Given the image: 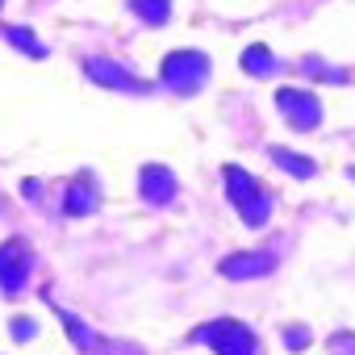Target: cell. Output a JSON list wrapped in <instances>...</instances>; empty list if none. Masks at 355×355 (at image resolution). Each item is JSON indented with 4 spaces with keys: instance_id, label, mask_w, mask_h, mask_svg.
I'll list each match as a JSON object with an SVG mask.
<instances>
[{
    "instance_id": "15",
    "label": "cell",
    "mask_w": 355,
    "mask_h": 355,
    "mask_svg": "<svg viewBox=\"0 0 355 355\" xmlns=\"http://www.w3.org/2000/svg\"><path fill=\"white\" fill-rule=\"evenodd\" d=\"M301 67H305V71H309L313 80H330V84H343V80H347V71H343V67H330V63H318L313 55H309V59H301Z\"/></svg>"
},
{
    "instance_id": "12",
    "label": "cell",
    "mask_w": 355,
    "mask_h": 355,
    "mask_svg": "<svg viewBox=\"0 0 355 355\" xmlns=\"http://www.w3.org/2000/svg\"><path fill=\"white\" fill-rule=\"evenodd\" d=\"M239 63H243V71H247V76H259V80H263V76H272V71L280 67V63L272 59V51H268V46H259V42H255V46H247Z\"/></svg>"
},
{
    "instance_id": "1",
    "label": "cell",
    "mask_w": 355,
    "mask_h": 355,
    "mask_svg": "<svg viewBox=\"0 0 355 355\" xmlns=\"http://www.w3.org/2000/svg\"><path fill=\"white\" fill-rule=\"evenodd\" d=\"M226 175V197H230V205L239 209V218L255 230V226H268V218H272V197H268V189L255 180L251 171H243V167H226L222 171Z\"/></svg>"
},
{
    "instance_id": "2",
    "label": "cell",
    "mask_w": 355,
    "mask_h": 355,
    "mask_svg": "<svg viewBox=\"0 0 355 355\" xmlns=\"http://www.w3.org/2000/svg\"><path fill=\"white\" fill-rule=\"evenodd\" d=\"M197 343H205L218 355H259V338L251 334V326H243L239 318H218L193 330Z\"/></svg>"
},
{
    "instance_id": "11",
    "label": "cell",
    "mask_w": 355,
    "mask_h": 355,
    "mask_svg": "<svg viewBox=\"0 0 355 355\" xmlns=\"http://www.w3.org/2000/svg\"><path fill=\"white\" fill-rule=\"evenodd\" d=\"M59 318H63V326H67V338L80 347V351H101L105 343H101V334L92 330V326H84L76 313H67V309H59Z\"/></svg>"
},
{
    "instance_id": "4",
    "label": "cell",
    "mask_w": 355,
    "mask_h": 355,
    "mask_svg": "<svg viewBox=\"0 0 355 355\" xmlns=\"http://www.w3.org/2000/svg\"><path fill=\"white\" fill-rule=\"evenodd\" d=\"M30 272H34V251H30L26 239H5L0 243V288H5L9 297L21 293Z\"/></svg>"
},
{
    "instance_id": "6",
    "label": "cell",
    "mask_w": 355,
    "mask_h": 355,
    "mask_svg": "<svg viewBox=\"0 0 355 355\" xmlns=\"http://www.w3.org/2000/svg\"><path fill=\"white\" fill-rule=\"evenodd\" d=\"M276 255L272 251H234V255H226L222 263H218V272L226 276V280H255V276H268V272H276Z\"/></svg>"
},
{
    "instance_id": "7",
    "label": "cell",
    "mask_w": 355,
    "mask_h": 355,
    "mask_svg": "<svg viewBox=\"0 0 355 355\" xmlns=\"http://www.w3.org/2000/svg\"><path fill=\"white\" fill-rule=\"evenodd\" d=\"M138 193H142L146 205H171L175 193H180V184H175L171 167H163V163H146V167L138 171Z\"/></svg>"
},
{
    "instance_id": "5",
    "label": "cell",
    "mask_w": 355,
    "mask_h": 355,
    "mask_svg": "<svg viewBox=\"0 0 355 355\" xmlns=\"http://www.w3.org/2000/svg\"><path fill=\"white\" fill-rule=\"evenodd\" d=\"M276 109L284 113V121L293 125V130H313L318 121H322V101L309 92V88H276Z\"/></svg>"
},
{
    "instance_id": "9",
    "label": "cell",
    "mask_w": 355,
    "mask_h": 355,
    "mask_svg": "<svg viewBox=\"0 0 355 355\" xmlns=\"http://www.w3.org/2000/svg\"><path fill=\"white\" fill-rule=\"evenodd\" d=\"M96 205H101V197H96L92 175H80V180L67 189V197H63V214L67 218H88V214H96Z\"/></svg>"
},
{
    "instance_id": "8",
    "label": "cell",
    "mask_w": 355,
    "mask_h": 355,
    "mask_svg": "<svg viewBox=\"0 0 355 355\" xmlns=\"http://www.w3.org/2000/svg\"><path fill=\"white\" fill-rule=\"evenodd\" d=\"M84 76L92 80V84H101V88H117V92H142V80L138 76H130L121 63H113V59H84Z\"/></svg>"
},
{
    "instance_id": "18",
    "label": "cell",
    "mask_w": 355,
    "mask_h": 355,
    "mask_svg": "<svg viewBox=\"0 0 355 355\" xmlns=\"http://www.w3.org/2000/svg\"><path fill=\"white\" fill-rule=\"evenodd\" d=\"M330 351H338V355H355V334H334V338H330Z\"/></svg>"
},
{
    "instance_id": "14",
    "label": "cell",
    "mask_w": 355,
    "mask_h": 355,
    "mask_svg": "<svg viewBox=\"0 0 355 355\" xmlns=\"http://www.w3.org/2000/svg\"><path fill=\"white\" fill-rule=\"evenodd\" d=\"M5 38H9L17 51H26L30 59H46V46H42V42H38V38H34L26 26H9V30H5Z\"/></svg>"
},
{
    "instance_id": "17",
    "label": "cell",
    "mask_w": 355,
    "mask_h": 355,
    "mask_svg": "<svg viewBox=\"0 0 355 355\" xmlns=\"http://www.w3.org/2000/svg\"><path fill=\"white\" fill-rule=\"evenodd\" d=\"M284 347H288V351H305V347H309V330H305V326L284 330Z\"/></svg>"
},
{
    "instance_id": "13",
    "label": "cell",
    "mask_w": 355,
    "mask_h": 355,
    "mask_svg": "<svg viewBox=\"0 0 355 355\" xmlns=\"http://www.w3.org/2000/svg\"><path fill=\"white\" fill-rule=\"evenodd\" d=\"M134 17H142L146 26H163L171 17V0H130Z\"/></svg>"
},
{
    "instance_id": "3",
    "label": "cell",
    "mask_w": 355,
    "mask_h": 355,
    "mask_svg": "<svg viewBox=\"0 0 355 355\" xmlns=\"http://www.w3.org/2000/svg\"><path fill=\"white\" fill-rule=\"evenodd\" d=\"M159 80H163L167 88H175V92L193 96V92H201L205 80H209V59H205L201 51H171V55L163 59V67H159Z\"/></svg>"
},
{
    "instance_id": "16",
    "label": "cell",
    "mask_w": 355,
    "mask_h": 355,
    "mask_svg": "<svg viewBox=\"0 0 355 355\" xmlns=\"http://www.w3.org/2000/svg\"><path fill=\"white\" fill-rule=\"evenodd\" d=\"M9 334H13L17 343H30V338L38 334V330H34V318H13V322H9Z\"/></svg>"
},
{
    "instance_id": "10",
    "label": "cell",
    "mask_w": 355,
    "mask_h": 355,
    "mask_svg": "<svg viewBox=\"0 0 355 355\" xmlns=\"http://www.w3.org/2000/svg\"><path fill=\"white\" fill-rule=\"evenodd\" d=\"M272 163H276L280 171L297 175V180H309V175L318 171L313 159H305V155H297V150H288V146H272Z\"/></svg>"
}]
</instances>
